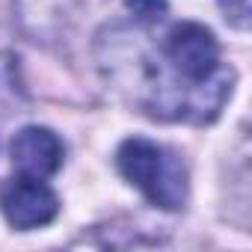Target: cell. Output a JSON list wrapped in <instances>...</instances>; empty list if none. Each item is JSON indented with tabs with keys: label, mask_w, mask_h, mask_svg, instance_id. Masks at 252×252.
I'll list each match as a JSON object with an SVG mask.
<instances>
[{
	"label": "cell",
	"mask_w": 252,
	"mask_h": 252,
	"mask_svg": "<svg viewBox=\"0 0 252 252\" xmlns=\"http://www.w3.org/2000/svg\"><path fill=\"white\" fill-rule=\"evenodd\" d=\"M119 172L134 187H140L155 205L178 211L187 202V172L178 155L152 140H125L116 152Z\"/></svg>",
	"instance_id": "1"
},
{
	"label": "cell",
	"mask_w": 252,
	"mask_h": 252,
	"mask_svg": "<svg viewBox=\"0 0 252 252\" xmlns=\"http://www.w3.org/2000/svg\"><path fill=\"white\" fill-rule=\"evenodd\" d=\"M163 54H166V63L175 68V74L193 86L205 83L220 71V45L214 33L193 21L172 27V33L166 36Z\"/></svg>",
	"instance_id": "2"
},
{
	"label": "cell",
	"mask_w": 252,
	"mask_h": 252,
	"mask_svg": "<svg viewBox=\"0 0 252 252\" xmlns=\"http://www.w3.org/2000/svg\"><path fill=\"white\" fill-rule=\"evenodd\" d=\"M0 211L9 220V225L30 231L48 225L60 214V199L45 184V178L21 172L0 187Z\"/></svg>",
	"instance_id": "3"
},
{
	"label": "cell",
	"mask_w": 252,
	"mask_h": 252,
	"mask_svg": "<svg viewBox=\"0 0 252 252\" xmlns=\"http://www.w3.org/2000/svg\"><path fill=\"white\" fill-rule=\"evenodd\" d=\"M12 163L24 172V175H36V178H48L54 172H60L65 149L63 140L51 131V128H39V125H27L12 137L9 146Z\"/></svg>",
	"instance_id": "4"
},
{
	"label": "cell",
	"mask_w": 252,
	"mask_h": 252,
	"mask_svg": "<svg viewBox=\"0 0 252 252\" xmlns=\"http://www.w3.org/2000/svg\"><path fill=\"white\" fill-rule=\"evenodd\" d=\"M21 30L42 45L63 39L74 21V0H12Z\"/></svg>",
	"instance_id": "5"
},
{
	"label": "cell",
	"mask_w": 252,
	"mask_h": 252,
	"mask_svg": "<svg viewBox=\"0 0 252 252\" xmlns=\"http://www.w3.org/2000/svg\"><path fill=\"white\" fill-rule=\"evenodd\" d=\"M125 6L134 12V18L146 24H158L166 15V0H125Z\"/></svg>",
	"instance_id": "6"
},
{
	"label": "cell",
	"mask_w": 252,
	"mask_h": 252,
	"mask_svg": "<svg viewBox=\"0 0 252 252\" xmlns=\"http://www.w3.org/2000/svg\"><path fill=\"white\" fill-rule=\"evenodd\" d=\"M220 9L225 15V21L237 30H249V15H252V6L249 0H220Z\"/></svg>",
	"instance_id": "7"
}]
</instances>
